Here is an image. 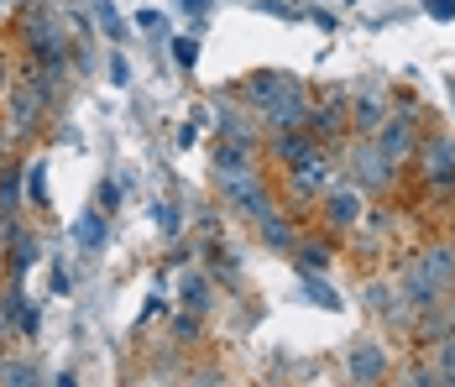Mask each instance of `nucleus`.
<instances>
[{
    "instance_id": "nucleus-31",
    "label": "nucleus",
    "mask_w": 455,
    "mask_h": 387,
    "mask_svg": "<svg viewBox=\"0 0 455 387\" xmlns=\"http://www.w3.org/2000/svg\"><path fill=\"white\" fill-rule=\"evenodd\" d=\"M137 27H147V32H152V27H163V32H168V21H163L157 11H141V16H137Z\"/></svg>"
},
{
    "instance_id": "nucleus-17",
    "label": "nucleus",
    "mask_w": 455,
    "mask_h": 387,
    "mask_svg": "<svg viewBox=\"0 0 455 387\" xmlns=\"http://www.w3.org/2000/svg\"><path fill=\"white\" fill-rule=\"evenodd\" d=\"M37 257H43V241H37V236H16V252H11V278L21 283V278H27V267H32Z\"/></svg>"
},
{
    "instance_id": "nucleus-5",
    "label": "nucleus",
    "mask_w": 455,
    "mask_h": 387,
    "mask_svg": "<svg viewBox=\"0 0 455 387\" xmlns=\"http://www.w3.org/2000/svg\"><path fill=\"white\" fill-rule=\"evenodd\" d=\"M309 105H315V100H309V89L293 85L283 100H273V105L262 110V126H267V131H293V126H304V121H309Z\"/></svg>"
},
{
    "instance_id": "nucleus-34",
    "label": "nucleus",
    "mask_w": 455,
    "mask_h": 387,
    "mask_svg": "<svg viewBox=\"0 0 455 387\" xmlns=\"http://www.w3.org/2000/svg\"><path fill=\"white\" fill-rule=\"evenodd\" d=\"M0 89H5V69H0Z\"/></svg>"
},
{
    "instance_id": "nucleus-15",
    "label": "nucleus",
    "mask_w": 455,
    "mask_h": 387,
    "mask_svg": "<svg viewBox=\"0 0 455 387\" xmlns=\"http://www.w3.org/2000/svg\"><path fill=\"white\" fill-rule=\"evenodd\" d=\"M382 121H387V105H382L377 94H362V100L351 105V131H356V136H377Z\"/></svg>"
},
{
    "instance_id": "nucleus-6",
    "label": "nucleus",
    "mask_w": 455,
    "mask_h": 387,
    "mask_svg": "<svg viewBox=\"0 0 455 387\" xmlns=\"http://www.w3.org/2000/svg\"><path fill=\"white\" fill-rule=\"evenodd\" d=\"M319 152V141L309 136V126H293V131H273V141H267V157H277L283 168H299V163H309Z\"/></svg>"
},
{
    "instance_id": "nucleus-16",
    "label": "nucleus",
    "mask_w": 455,
    "mask_h": 387,
    "mask_svg": "<svg viewBox=\"0 0 455 387\" xmlns=\"http://www.w3.org/2000/svg\"><path fill=\"white\" fill-rule=\"evenodd\" d=\"M220 121V141H241V147H257V121L246 116L241 121V110H226V116H215Z\"/></svg>"
},
{
    "instance_id": "nucleus-24",
    "label": "nucleus",
    "mask_w": 455,
    "mask_h": 387,
    "mask_svg": "<svg viewBox=\"0 0 455 387\" xmlns=\"http://www.w3.org/2000/svg\"><path fill=\"white\" fill-rule=\"evenodd\" d=\"M173 58H179V69H194V63H199V43H194V37H179V43H173Z\"/></svg>"
},
{
    "instance_id": "nucleus-3",
    "label": "nucleus",
    "mask_w": 455,
    "mask_h": 387,
    "mask_svg": "<svg viewBox=\"0 0 455 387\" xmlns=\"http://www.w3.org/2000/svg\"><path fill=\"white\" fill-rule=\"evenodd\" d=\"M21 43L37 58V69H63V63H68V37H63L52 21H37V16H32V21L21 27Z\"/></svg>"
},
{
    "instance_id": "nucleus-19",
    "label": "nucleus",
    "mask_w": 455,
    "mask_h": 387,
    "mask_svg": "<svg viewBox=\"0 0 455 387\" xmlns=\"http://www.w3.org/2000/svg\"><path fill=\"white\" fill-rule=\"evenodd\" d=\"M304 294H309L315 303H324V309H340V294H335V288H324V278H315V272L304 278Z\"/></svg>"
},
{
    "instance_id": "nucleus-29",
    "label": "nucleus",
    "mask_w": 455,
    "mask_h": 387,
    "mask_svg": "<svg viewBox=\"0 0 455 387\" xmlns=\"http://www.w3.org/2000/svg\"><path fill=\"white\" fill-rule=\"evenodd\" d=\"M429 16H435V21H451V16H455V0H429Z\"/></svg>"
},
{
    "instance_id": "nucleus-32",
    "label": "nucleus",
    "mask_w": 455,
    "mask_h": 387,
    "mask_svg": "<svg viewBox=\"0 0 455 387\" xmlns=\"http://www.w3.org/2000/svg\"><path fill=\"white\" fill-rule=\"evenodd\" d=\"M157 225H168V230H179V215H173V205H157Z\"/></svg>"
},
{
    "instance_id": "nucleus-30",
    "label": "nucleus",
    "mask_w": 455,
    "mask_h": 387,
    "mask_svg": "<svg viewBox=\"0 0 455 387\" xmlns=\"http://www.w3.org/2000/svg\"><path fill=\"white\" fill-rule=\"evenodd\" d=\"M173 335H179V341H194V335H199V325H194V314H183V319H179V330H173Z\"/></svg>"
},
{
    "instance_id": "nucleus-22",
    "label": "nucleus",
    "mask_w": 455,
    "mask_h": 387,
    "mask_svg": "<svg viewBox=\"0 0 455 387\" xmlns=\"http://www.w3.org/2000/svg\"><path fill=\"white\" fill-rule=\"evenodd\" d=\"M105 79H110L116 89H126V85H132V63H126L121 52H110V63H105Z\"/></svg>"
},
{
    "instance_id": "nucleus-27",
    "label": "nucleus",
    "mask_w": 455,
    "mask_h": 387,
    "mask_svg": "<svg viewBox=\"0 0 455 387\" xmlns=\"http://www.w3.org/2000/svg\"><path fill=\"white\" fill-rule=\"evenodd\" d=\"M299 262H304L309 272H315V267H330V246H304V252H299Z\"/></svg>"
},
{
    "instance_id": "nucleus-23",
    "label": "nucleus",
    "mask_w": 455,
    "mask_h": 387,
    "mask_svg": "<svg viewBox=\"0 0 455 387\" xmlns=\"http://www.w3.org/2000/svg\"><path fill=\"white\" fill-rule=\"evenodd\" d=\"M435 367H440V377H445V383H455V335H445L440 356H435Z\"/></svg>"
},
{
    "instance_id": "nucleus-18",
    "label": "nucleus",
    "mask_w": 455,
    "mask_h": 387,
    "mask_svg": "<svg viewBox=\"0 0 455 387\" xmlns=\"http://www.w3.org/2000/svg\"><path fill=\"white\" fill-rule=\"evenodd\" d=\"M90 11L100 16V27H105V37H126V21L116 16V5H110V0H90Z\"/></svg>"
},
{
    "instance_id": "nucleus-20",
    "label": "nucleus",
    "mask_w": 455,
    "mask_h": 387,
    "mask_svg": "<svg viewBox=\"0 0 455 387\" xmlns=\"http://www.w3.org/2000/svg\"><path fill=\"white\" fill-rule=\"evenodd\" d=\"M0 383H37L32 361H0Z\"/></svg>"
},
{
    "instance_id": "nucleus-21",
    "label": "nucleus",
    "mask_w": 455,
    "mask_h": 387,
    "mask_svg": "<svg viewBox=\"0 0 455 387\" xmlns=\"http://www.w3.org/2000/svg\"><path fill=\"white\" fill-rule=\"evenodd\" d=\"M37 330H43V314H37L32 303H21V309H16V335H27V341H32Z\"/></svg>"
},
{
    "instance_id": "nucleus-14",
    "label": "nucleus",
    "mask_w": 455,
    "mask_h": 387,
    "mask_svg": "<svg viewBox=\"0 0 455 387\" xmlns=\"http://www.w3.org/2000/svg\"><path fill=\"white\" fill-rule=\"evenodd\" d=\"M257 236H262L273 252H293V246H299V230L283 220V210H267V215L257 220Z\"/></svg>"
},
{
    "instance_id": "nucleus-33",
    "label": "nucleus",
    "mask_w": 455,
    "mask_h": 387,
    "mask_svg": "<svg viewBox=\"0 0 455 387\" xmlns=\"http://www.w3.org/2000/svg\"><path fill=\"white\" fill-rule=\"evenodd\" d=\"M183 5H188V11H210L215 0H183Z\"/></svg>"
},
{
    "instance_id": "nucleus-4",
    "label": "nucleus",
    "mask_w": 455,
    "mask_h": 387,
    "mask_svg": "<svg viewBox=\"0 0 455 387\" xmlns=\"http://www.w3.org/2000/svg\"><path fill=\"white\" fill-rule=\"evenodd\" d=\"M413 131H419L413 105H403V110H393V116L377 126V141H382V152H387L393 163H409V157H413Z\"/></svg>"
},
{
    "instance_id": "nucleus-9",
    "label": "nucleus",
    "mask_w": 455,
    "mask_h": 387,
    "mask_svg": "<svg viewBox=\"0 0 455 387\" xmlns=\"http://www.w3.org/2000/svg\"><path fill=\"white\" fill-rule=\"evenodd\" d=\"M293 85H299L293 74H277V69H262V74H251V79H246V89H241V94H246V105H251V110L262 116V110H267L273 100H283V94H288Z\"/></svg>"
},
{
    "instance_id": "nucleus-28",
    "label": "nucleus",
    "mask_w": 455,
    "mask_h": 387,
    "mask_svg": "<svg viewBox=\"0 0 455 387\" xmlns=\"http://www.w3.org/2000/svg\"><path fill=\"white\" fill-rule=\"evenodd\" d=\"M116 205H121V199H116V183H100V210L116 215Z\"/></svg>"
},
{
    "instance_id": "nucleus-2",
    "label": "nucleus",
    "mask_w": 455,
    "mask_h": 387,
    "mask_svg": "<svg viewBox=\"0 0 455 387\" xmlns=\"http://www.w3.org/2000/svg\"><path fill=\"white\" fill-rule=\"evenodd\" d=\"M346 163H351L356 189H371V194H387V189H393V178H398V168H403V163H393V157L382 152V141H377V136H362V141H356V152H351Z\"/></svg>"
},
{
    "instance_id": "nucleus-25",
    "label": "nucleus",
    "mask_w": 455,
    "mask_h": 387,
    "mask_svg": "<svg viewBox=\"0 0 455 387\" xmlns=\"http://www.w3.org/2000/svg\"><path fill=\"white\" fill-rule=\"evenodd\" d=\"M183 303H188V309L210 303V288H204V278H188V288H183Z\"/></svg>"
},
{
    "instance_id": "nucleus-13",
    "label": "nucleus",
    "mask_w": 455,
    "mask_h": 387,
    "mask_svg": "<svg viewBox=\"0 0 455 387\" xmlns=\"http://www.w3.org/2000/svg\"><path fill=\"white\" fill-rule=\"evenodd\" d=\"M324 215H330V225H356L362 220V189H330L324 194Z\"/></svg>"
},
{
    "instance_id": "nucleus-26",
    "label": "nucleus",
    "mask_w": 455,
    "mask_h": 387,
    "mask_svg": "<svg viewBox=\"0 0 455 387\" xmlns=\"http://www.w3.org/2000/svg\"><path fill=\"white\" fill-rule=\"evenodd\" d=\"M27 194H32V205H47V178H43V168L27 173Z\"/></svg>"
},
{
    "instance_id": "nucleus-7",
    "label": "nucleus",
    "mask_w": 455,
    "mask_h": 387,
    "mask_svg": "<svg viewBox=\"0 0 455 387\" xmlns=\"http://www.w3.org/2000/svg\"><path fill=\"white\" fill-rule=\"evenodd\" d=\"M346 377L351 383H382L387 377V351L377 341H356L346 351Z\"/></svg>"
},
{
    "instance_id": "nucleus-11",
    "label": "nucleus",
    "mask_w": 455,
    "mask_h": 387,
    "mask_svg": "<svg viewBox=\"0 0 455 387\" xmlns=\"http://www.w3.org/2000/svg\"><path fill=\"white\" fill-rule=\"evenodd\" d=\"M105 241H110V215L94 205V210H79V220H74V246L79 252H105Z\"/></svg>"
},
{
    "instance_id": "nucleus-12",
    "label": "nucleus",
    "mask_w": 455,
    "mask_h": 387,
    "mask_svg": "<svg viewBox=\"0 0 455 387\" xmlns=\"http://www.w3.org/2000/svg\"><path fill=\"white\" fill-rule=\"evenodd\" d=\"M304 126H309V136H315V141H324V136H340V131L351 126V110H346L340 100H324V105H309V121H304Z\"/></svg>"
},
{
    "instance_id": "nucleus-1",
    "label": "nucleus",
    "mask_w": 455,
    "mask_h": 387,
    "mask_svg": "<svg viewBox=\"0 0 455 387\" xmlns=\"http://www.w3.org/2000/svg\"><path fill=\"white\" fill-rule=\"evenodd\" d=\"M215 183H220V199H226L235 215H246L251 225L277 210L273 194H267V183H262V173L251 168V163H241V168H215Z\"/></svg>"
},
{
    "instance_id": "nucleus-10",
    "label": "nucleus",
    "mask_w": 455,
    "mask_h": 387,
    "mask_svg": "<svg viewBox=\"0 0 455 387\" xmlns=\"http://www.w3.org/2000/svg\"><path fill=\"white\" fill-rule=\"evenodd\" d=\"M424 173L435 189H455V141L451 136H429L424 141Z\"/></svg>"
},
{
    "instance_id": "nucleus-8",
    "label": "nucleus",
    "mask_w": 455,
    "mask_h": 387,
    "mask_svg": "<svg viewBox=\"0 0 455 387\" xmlns=\"http://www.w3.org/2000/svg\"><path fill=\"white\" fill-rule=\"evenodd\" d=\"M288 189H293L299 199H324V194H330V157H324V152H315L309 163L288 168Z\"/></svg>"
}]
</instances>
